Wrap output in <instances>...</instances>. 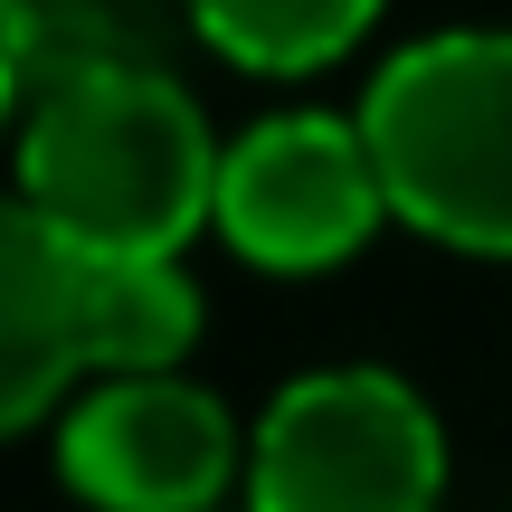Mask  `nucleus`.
Returning a JSON list of instances; mask_svg holds the SVG:
<instances>
[{
  "label": "nucleus",
  "mask_w": 512,
  "mask_h": 512,
  "mask_svg": "<svg viewBox=\"0 0 512 512\" xmlns=\"http://www.w3.org/2000/svg\"><path fill=\"white\" fill-rule=\"evenodd\" d=\"M219 162L209 114L190 86L152 57L67 76L29 105L19 133V209L48 219L76 247L114 256H171L190 228L219 209Z\"/></svg>",
  "instance_id": "obj_1"
},
{
  "label": "nucleus",
  "mask_w": 512,
  "mask_h": 512,
  "mask_svg": "<svg viewBox=\"0 0 512 512\" xmlns=\"http://www.w3.org/2000/svg\"><path fill=\"white\" fill-rule=\"evenodd\" d=\"M190 342H200V294L171 256L76 247L48 219L10 209L0 228V418L10 427H38L76 370L143 380L171 370Z\"/></svg>",
  "instance_id": "obj_2"
},
{
  "label": "nucleus",
  "mask_w": 512,
  "mask_h": 512,
  "mask_svg": "<svg viewBox=\"0 0 512 512\" xmlns=\"http://www.w3.org/2000/svg\"><path fill=\"white\" fill-rule=\"evenodd\" d=\"M361 133L408 228L512 256V29L408 38L370 76Z\"/></svg>",
  "instance_id": "obj_3"
},
{
  "label": "nucleus",
  "mask_w": 512,
  "mask_h": 512,
  "mask_svg": "<svg viewBox=\"0 0 512 512\" xmlns=\"http://www.w3.org/2000/svg\"><path fill=\"white\" fill-rule=\"evenodd\" d=\"M446 437L399 370H313L247 437V512H437Z\"/></svg>",
  "instance_id": "obj_4"
},
{
  "label": "nucleus",
  "mask_w": 512,
  "mask_h": 512,
  "mask_svg": "<svg viewBox=\"0 0 512 512\" xmlns=\"http://www.w3.org/2000/svg\"><path fill=\"white\" fill-rule=\"evenodd\" d=\"M380 209H389V190H380L361 124H342V114H266V124H247L228 143L209 219L247 266L313 275V266H342L380 228Z\"/></svg>",
  "instance_id": "obj_5"
},
{
  "label": "nucleus",
  "mask_w": 512,
  "mask_h": 512,
  "mask_svg": "<svg viewBox=\"0 0 512 512\" xmlns=\"http://www.w3.org/2000/svg\"><path fill=\"white\" fill-rule=\"evenodd\" d=\"M57 475L95 512H209L247 475V437L228 399H209L181 370L105 380L57 427Z\"/></svg>",
  "instance_id": "obj_6"
},
{
  "label": "nucleus",
  "mask_w": 512,
  "mask_h": 512,
  "mask_svg": "<svg viewBox=\"0 0 512 512\" xmlns=\"http://www.w3.org/2000/svg\"><path fill=\"white\" fill-rule=\"evenodd\" d=\"M190 19L219 57H238L256 76H304L332 67L380 19V0H190Z\"/></svg>",
  "instance_id": "obj_7"
}]
</instances>
